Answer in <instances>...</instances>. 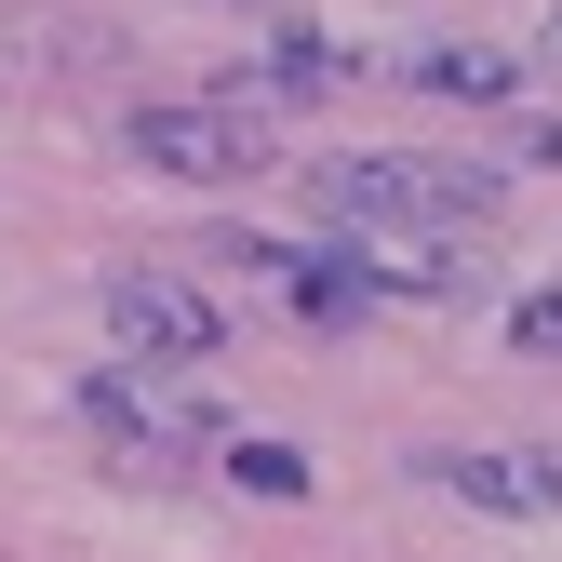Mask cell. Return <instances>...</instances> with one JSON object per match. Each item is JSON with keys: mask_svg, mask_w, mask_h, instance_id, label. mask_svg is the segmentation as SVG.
Returning a JSON list of instances; mask_svg holds the SVG:
<instances>
[{"mask_svg": "<svg viewBox=\"0 0 562 562\" xmlns=\"http://www.w3.org/2000/svg\"><path fill=\"white\" fill-rule=\"evenodd\" d=\"M335 81H348V54H335L322 27H281V41H268V67H255L228 108H308V94H335Z\"/></svg>", "mask_w": 562, "mask_h": 562, "instance_id": "cell-5", "label": "cell"}, {"mask_svg": "<svg viewBox=\"0 0 562 562\" xmlns=\"http://www.w3.org/2000/svg\"><path fill=\"white\" fill-rule=\"evenodd\" d=\"M442 496L496 509V522H562V442H482V456H429Z\"/></svg>", "mask_w": 562, "mask_h": 562, "instance_id": "cell-3", "label": "cell"}, {"mask_svg": "<svg viewBox=\"0 0 562 562\" xmlns=\"http://www.w3.org/2000/svg\"><path fill=\"white\" fill-rule=\"evenodd\" d=\"M536 67H562V0H549V14H536Z\"/></svg>", "mask_w": 562, "mask_h": 562, "instance_id": "cell-8", "label": "cell"}, {"mask_svg": "<svg viewBox=\"0 0 562 562\" xmlns=\"http://www.w3.org/2000/svg\"><path fill=\"white\" fill-rule=\"evenodd\" d=\"M108 335H121L148 375H201V362H228V322H215V295H201L188 268H108Z\"/></svg>", "mask_w": 562, "mask_h": 562, "instance_id": "cell-1", "label": "cell"}, {"mask_svg": "<svg viewBox=\"0 0 562 562\" xmlns=\"http://www.w3.org/2000/svg\"><path fill=\"white\" fill-rule=\"evenodd\" d=\"M402 81L442 94V108H509L522 94V54L509 41H402Z\"/></svg>", "mask_w": 562, "mask_h": 562, "instance_id": "cell-4", "label": "cell"}, {"mask_svg": "<svg viewBox=\"0 0 562 562\" xmlns=\"http://www.w3.org/2000/svg\"><path fill=\"white\" fill-rule=\"evenodd\" d=\"M134 161H161L175 188H241V175H268V134L228 94H175V108H134Z\"/></svg>", "mask_w": 562, "mask_h": 562, "instance_id": "cell-2", "label": "cell"}, {"mask_svg": "<svg viewBox=\"0 0 562 562\" xmlns=\"http://www.w3.org/2000/svg\"><path fill=\"white\" fill-rule=\"evenodd\" d=\"M509 348H522V362H562V281H549V295H522V308H509Z\"/></svg>", "mask_w": 562, "mask_h": 562, "instance_id": "cell-7", "label": "cell"}, {"mask_svg": "<svg viewBox=\"0 0 562 562\" xmlns=\"http://www.w3.org/2000/svg\"><path fill=\"white\" fill-rule=\"evenodd\" d=\"M228 482L241 496H308V456L295 442H228Z\"/></svg>", "mask_w": 562, "mask_h": 562, "instance_id": "cell-6", "label": "cell"}]
</instances>
